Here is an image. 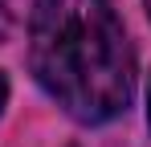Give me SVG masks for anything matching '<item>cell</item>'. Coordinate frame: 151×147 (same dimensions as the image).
Listing matches in <instances>:
<instances>
[{"label": "cell", "mask_w": 151, "mask_h": 147, "mask_svg": "<svg viewBox=\"0 0 151 147\" xmlns=\"http://www.w3.org/2000/svg\"><path fill=\"white\" fill-rule=\"evenodd\" d=\"M147 122H151V94H147Z\"/></svg>", "instance_id": "cell-3"}, {"label": "cell", "mask_w": 151, "mask_h": 147, "mask_svg": "<svg viewBox=\"0 0 151 147\" xmlns=\"http://www.w3.org/2000/svg\"><path fill=\"white\" fill-rule=\"evenodd\" d=\"M4 4H8V0H0V8H4Z\"/></svg>", "instance_id": "cell-5"}, {"label": "cell", "mask_w": 151, "mask_h": 147, "mask_svg": "<svg viewBox=\"0 0 151 147\" xmlns=\"http://www.w3.org/2000/svg\"><path fill=\"white\" fill-rule=\"evenodd\" d=\"M29 66L70 119L90 127L119 119L135 94L127 29L110 0H37Z\"/></svg>", "instance_id": "cell-1"}, {"label": "cell", "mask_w": 151, "mask_h": 147, "mask_svg": "<svg viewBox=\"0 0 151 147\" xmlns=\"http://www.w3.org/2000/svg\"><path fill=\"white\" fill-rule=\"evenodd\" d=\"M143 4H147V17H151V0H143Z\"/></svg>", "instance_id": "cell-4"}, {"label": "cell", "mask_w": 151, "mask_h": 147, "mask_svg": "<svg viewBox=\"0 0 151 147\" xmlns=\"http://www.w3.org/2000/svg\"><path fill=\"white\" fill-rule=\"evenodd\" d=\"M4 102H8V82H4V74H0V110H4Z\"/></svg>", "instance_id": "cell-2"}]
</instances>
